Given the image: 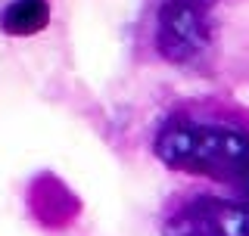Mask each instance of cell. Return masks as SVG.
Wrapping results in <instances>:
<instances>
[{
    "mask_svg": "<svg viewBox=\"0 0 249 236\" xmlns=\"http://www.w3.org/2000/svg\"><path fill=\"white\" fill-rule=\"evenodd\" d=\"M212 22L206 0H165L156 22V50L178 66H190L209 50Z\"/></svg>",
    "mask_w": 249,
    "mask_h": 236,
    "instance_id": "cell-2",
    "label": "cell"
},
{
    "mask_svg": "<svg viewBox=\"0 0 249 236\" xmlns=\"http://www.w3.org/2000/svg\"><path fill=\"white\" fill-rule=\"evenodd\" d=\"M153 149L171 171L233 184L249 159V121L224 106L187 103L162 121Z\"/></svg>",
    "mask_w": 249,
    "mask_h": 236,
    "instance_id": "cell-1",
    "label": "cell"
},
{
    "mask_svg": "<svg viewBox=\"0 0 249 236\" xmlns=\"http://www.w3.org/2000/svg\"><path fill=\"white\" fill-rule=\"evenodd\" d=\"M233 186L243 193V199H249V159L243 162V168L237 171V177H233Z\"/></svg>",
    "mask_w": 249,
    "mask_h": 236,
    "instance_id": "cell-5",
    "label": "cell"
},
{
    "mask_svg": "<svg viewBox=\"0 0 249 236\" xmlns=\"http://www.w3.org/2000/svg\"><path fill=\"white\" fill-rule=\"evenodd\" d=\"M162 236H249V199H184L168 211Z\"/></svg>",
    "mask_w": 249,
    "mask_h": 236,
    "instance_id": "cell-3",
    "label": "cell"
},
{
    "mask_svg": "<svg viewBox=\"0 0 249 236\" xmlns=\"http://www.w3.org/2000/svg\"><path fill=\"white\" fill-rule=\"evenodd\" d=\"M50 25V6L47 0H13L0 13V28L13 37H31Z\"/></svg>",
    "mask_w": 249,
    "mask_h": 236,
    "instance_id": "cell-4",
    "label": "cell"
}]
</instances>
